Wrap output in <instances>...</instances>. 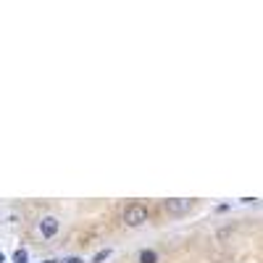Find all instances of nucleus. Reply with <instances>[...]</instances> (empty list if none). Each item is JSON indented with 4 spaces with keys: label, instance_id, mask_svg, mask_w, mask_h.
Instances as JSON below:
<instances>
[{
    "label": "nucleus",
    "instance_id": "obj_1",
    "mask_svg": "<svg viewBox=\"0 0 263 263\" xmlns=\"http://www.w3.org/2000/svg\"><path fill=\"white\" fill-rule=\"evenodd\" d=\"M147 221V208L142 205V203H129L126 208H124V224L126 227H142Z\"/></svg>",
    "mask_w": 263,
    "mask_h": 263
},
{
    "label": "nucleus",
    "instance_id": "obj_2",
    "mask_svg": "<svg viewBox=\"0 0 263 263\" xmlns=\"http://www.w3.org/2000/svg\"><path fill=\"white\" fill-rule=\"evenodd\" d=\"M163 208H166L171 216H184V213L192 208V200H190V197H171V200L163 203Z\"/></svg>",
    "mask_w": 263,
    "mask_h": 263
},
{
    "label": "nucleus",
    "instance_id": "obj_3",
    "mask_svg": "<svg viewBox=\"0 0 263 263\" xmlns=\"http://www.w3.org/2000/svg\"><path fill=\"white\" fill-rule=\"evenodd\" d=\"M58 218L55 216H42L40 218V234L45 237V239H50V237H55L58 234Z\"/></svg>",
    "mask_w": 263,
    "mask_h": 263
},
{
    "label": "nucleus",
    "instance_id": "obj_4",
    "mask_svg": "<svg viewBox=\"0 0 263 263\" xmlns=\"http://www.w3.org/2000/svg\"><path fill=\"white\" fill-rule=\"evenodd\" d=\"M140 263H158V253L153 250V248H145V250H140V258H137Z\"/></svg>",
    "mask_w": 263,
    "mask_h": 263
},
{
    "label": "nucleus",
    "instance_id": "obj_5",
    "mask_svg": "<svg viewBox=\"0 0 263 263\" xmlns=\"http://www.w3.org/2000/svg\"><path fill=\"white\" fill-rule=\"evenodd\" d=\"M13 263H29V253H27L24 248H18V250L13 253Z\"/></svg>",
    "mask_w": 263,
    "mask_h": 263
},
{
    "label": "nucleus",
    "instance_id": "obj_6",
    "mask_svg": "<svg viewBox=\"0 0 263 263\" xmlns=\"http://www.w3.org/2000/svg\"><path fill=\"white\" fill-rule=\"evenodd\" d=\"M105 258H111V248H105V250H100V253H95L90 263H103Z\"/></svg>",
    "mask_w": 263,
    "mask_h": 263
},
{
    "label": "nucleus",
    "instance_id": "obj_7",
    "mask_svg": "<svg viewBox=\"0 0 263 263\" xmlns=\"http://www.w3.org/2000/svg\"><path fill=\"white\" fill-rule=\"evenodd\" d=\"M63 263H84V260L77 258V255H71V258H63Z\"/></svg>",
    "mask_w": 263,
    "mask_h": 263
},
{
    "label": "nucleus",
    "instance_id": "obj_8",
    "mask_svg": "<svg viewBox=\"0 0 263 263\" xmlns=\"http://www.w3.org/2000/svg\"><path fill=\"white\" fill-rule=\"evenodd\" d=\"M0 263H6V255L3 253H0Z\"/></svg>",
    "mask_w": 263,
    "mask_h": 263
},
{
    "label": "nucleus",
    "instance_id": "obj_9",
    "mask_svg": "<svg viewBox=\"0 0 263 263\" xmlns=\"http://www.w3.org/2000/svg\"><path fill=\"white\" fill-rule=\"evenodd\" d=\"M45 263H55V260H45Z\"/></svg>",
    "mask_w": 263,
    "mask_h": 263
}]
</instances>
